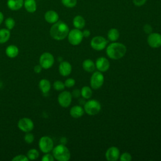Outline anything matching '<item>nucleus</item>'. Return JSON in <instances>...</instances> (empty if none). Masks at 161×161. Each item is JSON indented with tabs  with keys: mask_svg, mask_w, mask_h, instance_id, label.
<instances>
[{
	"mask_svg": "<svg viewBox=\"0 0 161 161\" xmlns=\"http://www.w3.org/2000/svg\"><path fill=\"white\" fill-rule=\"evenodd\" d=\"M42 67L40 65H36L34 67V72L35 73H40L42 72Z\"/></svg>",
	"mask_w": 161,
	"mask_h": 161,
	"instance_id": "58836bf2",
	"label": "nucleus"
},
{
	"mask_svg": "<svg viewBox=\"0 0 161 161\" xmlns=\"http://www.w3.org/2000/svg\"><path fill=\"white\" fill-rule=\"evenodd\" d=\"M106 54L111 59L118 60L124 57L126 52V47L121 43L113 42L106 48Z\"/></svg>",
	"mask_w": 161,
	"mask_h": 161,
	"instance_id": "f03ea898",
	"label": "nucleus"
},
{
	"mask_svg": "<svg viewBox=\"0 0 161 161\" xmlns=\"http://www.w3.org/2000/svg\"><path fill=\"white\" fill-rule=\"evenodd\" d=\"M119 37V31L116 28H111L108 32V38L111 42H116Z\"/></svg>",
	"mask_w": 161,
	"mask_h": 161,
	"instance_id": "393cba45",
	"label": "nucleus"
},
{
	"mask_svg": "<svg viewBox=\"0 0 161 161\" xmlns=\"http://www.w3.org/2000/svg\"><path fill=\"white\" fill-rule=\"evenodd\" d=\"M61 3L65 7L72 8L77 5V0H61Z\"/></svg>",
	"mask_w": 161,
	"mask_h": 161,
	"instance_id": "cd10ccee",
	"label": "nucleus"
},
{
	"mask_svg": "<svg viewBox=\"0 0 161 161\" xmlns=\"http://www.w3.org/2000/svg\"><path fill=\"white\" fill-rule=\"evenodd\" d=\"M82 35H83L84 37L87 38V37H89L91 35V32H90V31L89 30H84L82 31Z\"/></svg>",
	"mask_w": 161,
	"mask_h": 161,
	"instance_id": "ea45409f",
	"label": "nucleus"
},
{
	"mask_svg": "<svg viewBox=\"0 0 161 161\" xmlns=\"http://www.w3.org/2000/svg\"><path fill=\"white\" fill-rule=\"evenodd\" d=\"M119 158L121 161H130L132 159V157L130 153L128 152H125L119 156Z\"/></svg>",
	"mask_w": 161,
	"mask_h": 161,
	"instance_id": "2f4dec72",
	"label": "nucleus"
},
{
	"mask_svg": "<svg viewBox=\"0 0 161 161\" xmlns=\"http://www.w3.org/2000/svg\"><path fill=\"white\" fill-rule=\"evenodd\" d=\"M34 139H35L34 135L32 133H29V132H28L25 135V137H24V140H25V142L28 143V144H30V143H33V142L34 141Z\"/></svg>",
	"mask_w": 161,
	"mask_h": 161,
	"instance_id": "7c9ffc66",
	"label": "nucleus"
},
{
	"mask_svg": "<svg viewBox=\"0 0 161 161\" xmlns=\"http://www.w3.org/2000/svg\"><path fill=\"white\" fill-rule=\"evenodd\" d=\"M54 158L58 161H67L70 158V153L65 145L60 144L57 145L52 150Z\"/></svg>",
	"mask_w": 161,
	"mask_h": 161,
	"instance_id": "7ed1b4c3",
	"label": "nucleus"
},
{
	"mask_svg": "<svg viewBox=\"0 0 161 161\" xmlns=\"http://www.w3.org/2000/svg\"><path fill=\"white\" fill-rule=\"evenodd\" d=\"M44 18L47 23L53 24L58 21L59 16L55 11L48 10L45 13Z\"/></svg>",
	"mask_w": 161,
	"mask_h": 161,
	"instance_id": "dca6fc26",
	"label": "nucleus"
},
{
	"mask_svg": "<svg viewBox=\"0 0 161 161\" xmlns=\"http://www.w3.org/2000/svg\"><path fill=\"white\" fill-rule=\"evenodd\" d=\"M4 24H5V26H6V28L11 30L15 26V21L13 18L8 17L5 19Z\"/></svg>",
	"mask_w": 161,
	"mask_h": 161,
	"instance_id": "c85d7f7f",
	"label": "nucleus"
},
{
	"mask_svg": "<svg viewBox=\"0 0 161 161\" xmlns=\"http://www.w3.org/2000/svg\"><path fill=\"white\" fill-rule=\"evenodd\" d=\"M69 32L68 25L62 21H58L53 23L50 29V35L52 38L56 40L65 39Z\"/></svg>",
	"mask_w": 161,
	"mask_h": 161,
	"instance_id": "f257e3e1",
	"label": "nucleus"
},
{
	"mask_svg": "<svg viewBox=\"0 0 161 161\" xmlns=\"http://www.w3.org/2000/svg\"><path fill=\"white\" fill-rule=\"evenodd\" d=\"M23 6L28 13H35L37 9V4L35 0H24Z\"/></svg>",
	"mask_w": 161,
	"mask_h": 161,
	"instance_id": "6ab92c4d",
	"label": "nucleus"
},
{
	"mask_svg": "<svg viewBox=\"0 0 161 161\" xmlns=\"http://www.w3.org/2000/svg\"><path fill=\"white\" fill-rule=\"evenodd\" d=\"M2 86H3V84H2V82L0 81V88L2 87Z\"/></svg>",
	"mask_w": 161,
	"mask_h": 161,
	"instance_id": "37998d69",
	"label": "nucleus"
},
{
	"mask_svg": "<svg viewBox=\"0 0 161 161\" xmlns=\"http://www.w3.org/2000/svg\"><path fill=\"white\" fill-rule=\"evenodd\" d=\"M58 71L61 75L64 77L68 76L72 72V65L68 62H61L58 66Z\"/></svg>",
	"mask_w": 161,
	"mask_h": 161,
	"instance_id": "2eb2a0df",
	"label": "nucleus"
},
{
	"mask_svg": "<svg viewBox=\"0 0 161 161\" xmlns=\"http://www.w3.org/2000/svg\"><path fill=\"white\" fill-rule=\"evenodd\" d=\"M95 65H96V69L99 71H100L101 72H106L109 69L110 64L106 58L101 57L98 58L96 60Z\"/></svg>",
	"mask_w": 161,
	"mask_h": 161,
	"instance_id": "4468645a",
	"label": "nucleus"
},
{
	"mask_svg": "<svg viewBox=\"0 0 161 161\" xmlns=\"http://www.w3.org/2000/svg\"><path fill=\"white\" fill-rule=\"evenodd\" d=\"M39 157V152L37 150L32 148L28 150L27 152V157L28 158L29 160H36Z\"/></svg>",
	"mask_w": 161,
	"mask_h": 161,
	"instance_id": "bb28decb",
	"label": "nucleus"
},
{
	"mask_svg": "<svg viewBox=\"0 0 161 161\" xmlns=\"http://www.w3.org/2000/svg\"><path fill=\"white\" fill-rule=\"evenodd\" d=\"M132 1L136 6H142L145 4L147 0H132Z\"/></svg>",
	"mask_w": 161,
	"mask_h": 161,
	"instance_id": "e433bc0d",
	"label": "nucleus"
},
{
	"mask_svg": "<svg viewBox=\"0 0 161 161\" xmlns=\"http://www.w3.org/2000/svg\"><path fill=\"white\" fill-rule=\"evenodd\" d=\"M152 30H153V28H152V26L150 25L145 24L143 26V31H145V33L149 35L150 33H152Z\"/></svg>",
	"mask_w": 161,
	"mask_h": 161,
	"instance_id": "c9c22d12",
	"label": "nucleus"
},
{
	"mask_svg": "<svg viewBox=\"0 0 161 161\" xmlns=\"http://www.w3.org/2000/svg\"><path fill=\"white\" fill-rule=\"evenodd\" d=\"M60 142H61V144H63V145H65L66 143H67V139L64 137L62 138L61 140H60Z\"/></svg>",
	"mask_w": 161,
	"mask_h": 161,
	"instance_id": "79ce46f5",
	"label": "nucleus"
},
{
	"mask_svg": "<svg viewBox=\"0 0 161 161\" xmlns=\"http://www.w3.org/2000/svg\"><path fill=\"white\" fill-rule=\"evenodd\" d=\"M104 76L101 72L100 71H96L94 72L90 80V84L91 87L93 89H99L104 83Z\"/></svg>",
	"mask_w": 161,
	"mask_h": 161,
	"instance_id": "6e6552de",
	"label": "nucleus"
},
{
	"mask_svg": "<svg viewBox=\"0 0 161 161\" xmlns=\"http://www.w3.org/2000/svg\"><path fill=\"white\" fill-rule=\"evenodd\" d=\"M54 57L53 55L49 52L42 53L39 59L40 65L43 69H48L51 68L54 64Z\"/></svg>",
	"mask_w": 161,
	"mask_h": 161,
	"instance_id": "0eeeda50",
	"label": "nucleus"
},
{
	"mask_svg": "<svg viewBox=\"0 0 161 161\" xmlns=\"http://www.w3.org/2000/svg\"><path fill=\"white\" fill-rule=\"evenodd\" d=\"M10 31L7 28H2L0 30V43L7 42L10 38Z\"/></svg>",
	"mask_w": 161,
	"mask_h": 161,
	"instance_id": "b1692460",
	"label": "nucleus"
},
{
	"mask_svg": "<svg viewBox=\"0 0 161 161\" xmlns=\"http://www.w3.org/2000/svg\"><path fill=\"white\" fill-rule=\"evenodd\" d=\"M39 87L43 94H47L51 88L50 81L46 79H42L39 82Z\"/></svg>",
	"mask_w": 161,
	"mask_h": 161,
	"instance_id": "412c9836",
	"label": "nucleus"
},
{
	"mask_svg": "<svg viewBox=\"0 0 161 161\" xmlns=\"http://www.w3.org/2000/svg\"><path fill=\"white\" fill-rule=\"evenodd\" d=\"M72 23H73L74 26L75 28L79 29V30L82 29L86 25V21L84 18L80 15L75 16L73 19Z\"/></svg>",
	"mask_w": 161,
	"mask_h": 161,
	"instance_id": "aec40b11",
	"label": "nucleus"
},
{
	"mask_svg": "<svg viewBox=\"0 0 161 161\" xmlns=\"http://www.w3.org/2000/svg\"><path fill=\"white\" fill-rule=\"evenodd\" d=\"M75 80L72 78H69V79H66L64 82L65 86L68 88L73 87L75 85Z\"/></svg>",
	"mask_w": 161,
	"mask_h": 161,
	"instance_id": "473e14b6",
	"label": "nucleus"
},
{
	"mask_svg": "<svg viewBox=\"0 0 161 161\" xmlns=\"http://www.w3.org/2000/svg\"><path fill=\"white\" fill-rule=\"evenodd\" d=\"M29 160L27 156L24 155H18L12 158V161H28Z\"/></svg>",
	"mask_w": 161,
	"mask_h": 161,
	"instance_id": "72a5a7b5",
	"label": "nucleus"
},
{
	"mask_svg": "<svg viewBox=\"0 0 161 161\" xmlns=\"http://www.w3.org/2000/svg\"><path fill=\"white\" fill-rule=\"evenodd\" d=\"M101 109V104L96 99L89 100L84 105V111L89 115L97 114L99 113Z\"/></svg>",
	"mask_w": 161,
	"mask_h": 161,
	"instance_id": "20e7f679",
	"label": "nucleus"
},
{
	"mask_svg": "<svg viewBox=\"0 0 161 161\" xmlns=\"http://www.w3.org/2000/svg\"><path fill=\"white\" fill-rule=\"evenodd\" d=\"M19 53L18 48L14 45H11L6 47V54L9 58L16 57Z\"/></svg>",
	"mask_w": 161,
	"mask_h": 161,
	"instance_id": "5701e85b",
	"label": "nucleus"
},
{
	"mask_svg": "<svg viewBox=\"0 0 161 161\" xmlns=\"http://www.w3.org/2000/svg\"><path fill=\"white\" fill-rule=\"evenodd\" d=\"M84 113V109L82 106L79 105L74 106L70 110V114L74 118H79L83 116Z\"/></svg>",
	"mask_w": 161,
	"mask_h": 161,
	"instance_id": "a211bd4d",
	"label": "nucleus"
},
{
	"mask_svg": "<svg viewBox=\"0 0 161 161\" xmlns=\"http://www.w3.org/2000/svg\"><path fill=\"white\" fill-rule=\"evenodd\" d=\"M148 45L153 48H158L161 46V34L158 33H151L147 37Z\"/></svg>",
	"mask_w": 161,
	"mask_h": 161,
	"instance_id": "f8f14e48",
	"label": "nucleus"
},
{
	"mask_svg": "<svg viewBox=\"0 0 161 161\" xmlns=\"http://www.w3.org/2000/svg\"><path fill=\"white\" fill-rule=\"evenodd\" d=\"M68 41L72 45H79L83 39L82 31L79 29H72L69 31L68 35Z\"/></svg>",
	"mask_w": 161,
	"mask_h": 161,
	"instance_id": "39448f33",
	"label": "nucleus"
},
{
	"mask_svg": "<svg viewBox=\"0 0 161 161\" xmlns=\"http://www.w3.org/2000/svg\"><path fill=\"white\" fill-rule=\"evenodd\" d=\"M82 68L87 72H92L96 69V65L91 59L87 58L82 62Z\"/></svg>",
	"mask_w": 161,
	"mask_h": 161,
	"instance_id": "4be33fe9",
	"label": "nucleus"
},
{
	"mask_svg": "<svg viewBox=\"0 0 161 161\" xmlns=\"http://www.w3.org/2000/svg\"><path fill=\"white\" fill-rule=\"evenodd\" d=\"M24 0H8L7 6L11 11H18L23 6Z\"/></svg>",
	"mask_w": 161,
	"mask_h": 161,
	"instance_id": "f3484780",
	"label": "nucleus"
},
{
	"mask_svg": "<svg viewBox=\"0 0 161 161\" xmlns=\"http://www.w3.org/2000/svg\"><path fill=\"white\" fill-rule=\"evenodd\" d=\"M72 96L69 91H62L58 96V104L63 108H67L70 106L72 102Z\"/></svg>",
	"mask_w": 161,
	"mask_h": 161,
	"instance_id": "9b49d317",
	"label": "nucleus"
},
{
	"mask_svg": "<svg viewBox=\"0 0 161 161\" xmlns=\"http://www.w3.org/2000/svg\"><path fill=\"white\" fill-rule=\"evenodd\" d=\"M53 88L56 90V91H62L65 89V84L63 82L60 81V80H55L54 82H53Z\"/></svg>",
	"mask_w": 161,
	"mask_h": 161,
	"instance_id": "c756f323",
	"label": "nucleus"
},
{
	"mask_svg": "<svg viewBox=\"0 0 161 161\" xmlns=\"http://www.w3.org/2000/svg\"><path fill=\"white\" fill-rule=\"evenodd\" d=\"M107 44V40L101 36H94L91 41V47L95 50L97 51L103 50L106 47Z\"/></svg>",
	"mask_w": 161,
	"mask_h": 161,
	"instance_id": "1a4fd4ad",
	"label": "nucleus"
},
{
	"mask_svg": "<svg viewBox=\"0 0 161 161\" xmlns=\"http://www.w3.org/2000/svg\"><path fill=\"white\" fill-rule=\"evenodd\" d=\"M54 159L55 158H54L53 156L48 153H45V155H44L43 156V157L42 158V161H53Z\"/></svg>",
	"mask_w": 161,
	"mask_h": 161,
	"instance_id": "f704fd0d",
	"label": "nucleus"
},
{
	"mask_svg": "<svg viewBox=\"0 0 161 161\" xmlns=\"http://www.w3.org/2000/svg\"><path fill=\"white\" fill-rule=\"evenodd\" d=\"M80 94L84 99H89L92 94V89L88 86H84L80 90Z\"/></svg>",
	"mask_w": 161,
	"mask_h": 161,
	"instance_id": "a878e982",
	"label": "nucleus"
},
{
	"mask_svg": "<svg viewBox=\"0 0 161 161\" xmlns=\"http://www.w3.org/2000/svg\"><path fill=\"white\" fill-rule=\"evenodd\" d=\"M4 20V15L1 11H0V25L3 23Z\"/></svg>",
	"mask_w": 161,
	"mask_h": 161,
	"instance_id": "a19ab883",
	"label": "nucleus"
},
{
	"mask_svg": "<svg viewBox=\"0 0 161 161\" xmlns=\"http://www.w3.org/2000/svg\"><path fill=\"white\" fill-rule=\"evenodd\" d=\"M119 150L116 147H111L109 148L105 153L106 158L108 161H116L119 159Z\"/></svg>",
	"mask_w": 161,
	"mask_h": 161,
	"instance_id": "ddd939ff",
	"label": "nucleus"
},
{
	"mask_svg": "<svg viewBox=\"0 0 161 161\" xmlns=\"http://www.w3.org/2000/svg\"><path fill=\"white\" fill-rule=\"evenodd\" d=\"M71 94H72V97H75V98L79 97L81 95L80 94V90H79V89H74Z\"/></svg>",
	"mask_w": 161,
	"mask_h": 161,
	"instance_id": "4c0bfd02",
	"label": "nucleus"
},
{
	"mask_svg": "<svg viewBox=\"0 0 161 161\" xmlns=\"http://www.w3.org/2000/svg\"><path fill=\"white\" fill-rule=\"evenodd\" d=\"M38 146L43 153H49L53 148V142L50 137L43 136L40 138L38 142Z\"/></svg>",
	"mask_w": 161,
	"mask_h": 161,
	"instance_id": "423d86ee",
	"label": "nucleus"
},
{
	"mask_svg": "<svg viewBox=\"0 0 161 161\" xmlns=\"http://www.w3.org/2000/svg\"><path fill=\"white\" fill-rule=\"evenodd\" d=\"M18 127L22 131L28 133L33 129L34 123L31 119L28 118H23L18 121Z\"/></svg>",
	"mask_w": 161,
	"mask_h": 161,
	"instance_id": "9d476101",
	"label": "nucleus"
}]
</instances>
